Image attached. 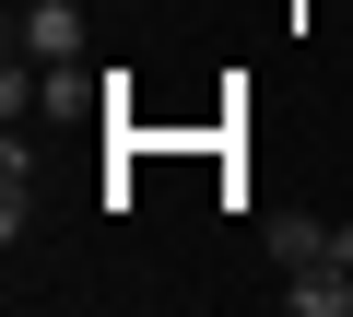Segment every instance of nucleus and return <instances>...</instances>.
I'll return each mask as SVG.
<instances>
[{"mask_svg": "<svg viewBox=\"0 0 353 317\" xmlns=\"http://www.w3.org/2000/svg\"><path fill=\"white\" fill-rule=\"evenodd\" d=\"M283 317H353V270H341V259H306V270L283 282Z\"/></svg>", "mask_w": 353, "mask_h": 317, "instance_id": "20e7f679", "label": "nucleus"}, {"mask_svg": "<svg viewBox=\"0 0 353 317\" xmlns=\"http://www.w3.org/2000/svg\"><path fill=\"white\" fill-rule=\"evenodd\" d=\"M12 59H83V0H24L12 12Z\"/></svg>", "mask_w": 353, "mask_h": 317, "instance_id": "7ed1b4c3", "label": "nucleus"}, {"mask_svg": "<svg viewBox=\"0 0 353 317\" xmlns=\"http://www.w3.org/2000/svg\"><path fill=\"white\" fill-rule=\"evenodd\" d=\"M259 235H271L283 270H306V259H341V270H353V223H330V212H271Z\"/></svg>", "mask_w": 353, "mask_h": 317, "instance_id": "f03ea898", "label": "nucleus"}, {"mask_svg": "<svg viewBox=\"0 0 353 317\" xmlns=\"http://www.w3.org/2000/svg\"><path fill=\"white\" fill-rule=\"evenodd\" d=\"M106 94H130V83H106L94 59H36V83H24V59L0 71V118H12V129H24V118H48V129H83Z\"/></svg>", "mask_w": 353, "mask_h": 317, "instance_id": "f257e3e1", "label": "nucleus"}]
</instances>
